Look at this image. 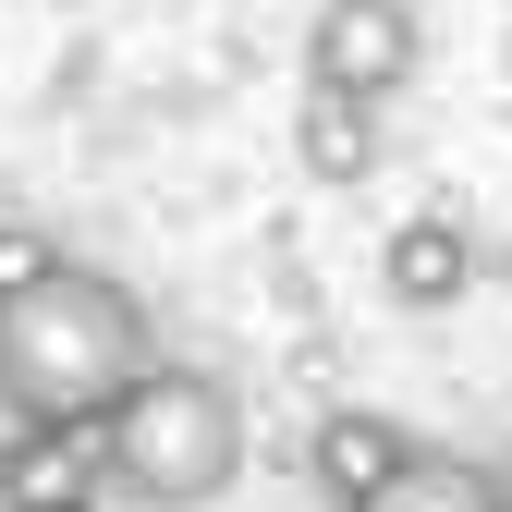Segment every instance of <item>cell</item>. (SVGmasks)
<instances>
[{"instance_id":"cell-1","label":"cell","mask_w":512,"mask_h":512,"mask_svg":"<svg viewBox=\"0 0 512 512\" xmlns=\"http://www.w3.org/2000/svg\"><path fill=\"white\" fill-rule=\"evenodd\" d=\"M147 366H159L147 293L86 269V256H61L49 281L0 293V427H74V439H98V415L135 391Z\"/></svg>"},{"instance_id":"cell-2","label":"cell","mask_w":512,"mask_h":512,"mask_svg":"<svg viewBox=\"0 0 512 512\" xmlns=\"http://www.w3.org/2000/svg\"><path fill=\"white\" fill-rule=\"evenodd\" d=\"M244 488V391L196 354H159L98 415V500L122 512H220Z\"/></svg>"},{"instance_id":"cell-3","label":"cell","mask_w":512,"mask_h":512,"mask_svg":"<svg viewBox=\"0 0 512 512\" xmlns=\"http://www.w3.org/2000/svg\"><path fill=\"white\" fill-rule=\"evenodd\" d=\"M415 74H427L415 0H317V13H305V86H342V98L391 110Z\"/></svg>"},{"instance_id":"cell-4","label":"cell","mask_w":512,"mask_h":512,"mask_svg":"<svg viewBox=\"0 0 512 512\" xmlns=\"http://www.w3.org/2000/svg\"><path fill=\"white\" fill-rule=\"evenodd\" d=\"M476 232H464V208H403L391 232H378V293H391L403 317H452L464 293H476Z\"/></svg>"},{"instance_id":"cell-5","label":"cell","mask_w":512,"mask_h":512,"mask_svg":"<svg viewBox=\"0 0 512 512\" xmlns=\"http://www.w3.org/2000/svg\"><path fill=\"white\" fill-rule=\"evenodd\" d=\"M403 452H415V427L403 415H366V403H330L305 427V488L330 500V512H354L366 488H391L403 476Z\"/></svg>"},{"instance_id":"cell-6","label":"cell","mask_w":512,"mask_h":512,"mask_svg":"<svg viewBox=\"0 0 512 512\" xmlns=\"http://www.w3.org/2000/svg\"><path fill=\"white\" fill-rule=\"evenodd\" d=\"M293 159H305V183H366L378 159H391V110L342 98V86H305L293 98Z\"/></svg>"},{"instance_id":"cell-7","label":"cell","mask_w":512,"mask_h":512,"mask_svg":"<svg viewBox=\"0 0 512 512\" xmlns=\"http://www.w3.org/2000/svg\"><path fill=\"white\" fill-rule=\"evenodd\" d=\"M354 512H512V476L488 452H452V439H415L391 488H366Z\"/></svg>"},{"instance_id":"cell-8","label":"cell","mask_w":512,"mask_h":512,"mask_svg":"<svg viewBox=\"0 0 512 512\" xmlns=\"http://www.w3.org/2000/svg\"><path fill=\"white\" fill-rule=\"evenodd\" d=\"M25 500H98V439L74 427H0V512Z\"/></svg>"},{"instance_id":"cell-9","label":"cell","mask_w":512,"mask_h":512,"mask_svg":"<svg viewBox=\"0 0 512 512\" xmlns=\"http://www.w3.org/2000/svg\"><path fill=\"white\" fill-rule=\"evenodd\" d=\"M61 269V232H37V220H0V293H25V281H49Z\"/></svg>"},{"instance_id":"cell-10","label":"cell","mask_w":512,"mask_h":512,"mask_svg":"<svg viewBox=\"0 0 512 512\" xmlns=\"http://www.w3.org/2000/svg\"><path fill=\"white\" fill-rule=\"evenodd\" d=\"M25 512H98V500H25Z\"/></svg>"},{"instance_id":"cell-11","label":"cell","mask_w":512,"mask_h":512,"mask_svg":"<svg viewBox=\"0 0 512 512\" xmlns=\"http://www.w3.org/2000/svg\"><path fill=\"white\" fill-rule=\"evenodd\" d=\"M500 476H512V464H500Z\"/></svg>"}]
</instances>
